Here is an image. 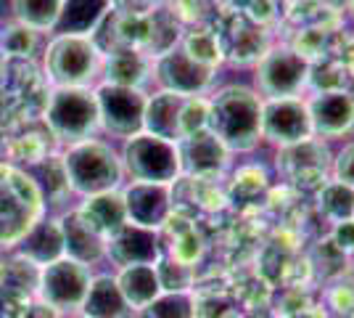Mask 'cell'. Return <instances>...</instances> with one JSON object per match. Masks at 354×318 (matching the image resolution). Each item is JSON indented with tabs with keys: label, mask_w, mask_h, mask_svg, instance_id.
Wrapping results in <instances>:
<instances>
[{
	"label": "cell",
	"mask_w": 354,
	"mask_h": 318,
	"mask_svg": "<svg viewBox=\"0 0 354 318\" xmlns=\"http://www.w3.org/2000/svg\"><path fill=\"white\" fill-rule=\"evenodd\" d=\"M209 130L230 154H251L262 146V96L251 82H225L212 88Z\"/></svg>",
	"instance_id": "1"
},
{
	"label": "cell",
	"mask_w": 354,
	"mask_h": 318,
	"mask_svg": "<svg viewBox=\"0 0 354 318\" xmlns=\"http://www.w3.org/2000/svg\"><path fill=\"white\" fill-rule=\"evenodd\" d=\"M61 170H64L66 188L80 194L82 199L106 194V191H119L122 178H124L119 152L111 143L98 141V138L72 143L64 152Z\"/></svg>",
	"instance_id": "2"
},
{
	"label": "cell",
	"mask_w": 354,
	"mask_h": 318,
	"mask_svg": "<svg viewBox=\"0 0 354 318\" xmlns=\"http://www.w3.org/2000/svg\"><path fill=\"white\" fill-rule=\"evenodd\" d=\"M312 64L291 43H272L254 61L251 88L262 98H299L310 91Z\"/></svg>",
	"instance_id": "3"
},
{
	"label": "cell",
	"mask_w": 354,
	"mask_h": 318,
	"mask_svg": "<svg viewBox=\"0 0 354 318\" xmlns=\"http://www.w3.org/2000/svg\"><path fill=\"white\" fill-rule=\"evenodd\" d=\"M101 48L82 35H56L45 51V72L53 88H90L101 77Z\"/></svg>",
	"instance_id": "4"
},
{
	"label": "cell",
	"mask_w": 354,
	"mask_h": 318,
	"mask_svg": "<svg viewBox=\"0 0 354 318\" xmlns=\"http://www.w3.org/2000/svg\"><path fill=\"white\" fill-rule=\"evenodd\" d=\"M122 170L133 183H159L172 186L180 181V152L177 143L164 141L151 133H138L122 143Z\"/></svg>",
	"instance_id": "5"
},
{
	"label": "cell",
	"mask_w": 354,
	"mask_h": 318,
	"mask_svg": "<svg viewBox=\"0 0 354 318\" xmlns=\"http://www.w3.org/2000/svg\"><path fill=\"white\" fill-rule=\"evenodd\" d=\"M45 125L61 143L72 146L80 141L95 138L101 130L98 104L93 88H53L45 109Z\"/></svg>",
	"instance_id": "6"
},
{
	"label": "cell",
	"mask_w": 354,
	"mask_h": 318,
	"mask_svg": "<svg viewBox=\"0 0 354 318\" xmlns=\"http://www.w3.org/2000/svg\"><path fill=\"white\" fill-rule=\"evenodd\" d=\"M95 91V104H98V122L101 130L111 138H127L143 133V114H146V91L138 88H119L101 82Z\"/></svg>",
	"instance_id": "7"
},
{
	"label": "cell",
	"mask_w": 354,
	"mask_h": 318,
	"mask_svg": "<svg viewBox=\"0 0 354 318\" xmlns=\"http://www.w3.org/2000/svg\"><path fill=\"white\" fill-rule=\"evenodd\" d=\"M93 281V273L88 265L74 263L69 258L53 260L40 268L37 276V289H40V300L50 310H80L85 303V294Z\"/></svg>",
	"instance_id": "8"
},
{
	"label": "cell",
	"mask_w": 354,
	"mask_h": 318,
	"mask_svg": "<svg viewBox=\"0 0 354 318\" xmlns=\"http://www.w3.org/2000/svg\"><path fill=\"white\" fill-rule=\"evenodd\" d=\"M312 136L323 143H344L354 136V93L349 88L307 93Z\"/></svg>",
	"instance_id": "9"
},
{
	"label": "cell",
	"mask_w": 354,
	"mask_h": 318,
	"mask_svg": "<svg viewBox=\"0 0 354 318\" xmlns=\"http://www.w3.org/2000/svg\"><path fill=\"white\" fill-rule=\"evenodd\" d=\"M151 80L159 85V91L175 93L183 98H193V96H209L212 93L217 72L201 67L198 61H193L183 48L177 46L169 53L153 59Z\"/></svg>",
	"instance_id": "10"
},
{
	"label": "cell",
	"mask_w": 354,
	"mask_h": 318,
	"mask_svg": "<svg viewBox=\"0 0 354 318\" xmlns=\"http://www.w3.org/2000/svg\"><path fill=\"white\" fill-rule=\"evenodd\" d=\"M312 122L307 98H262V143L272 149H286L310 141Z\"/></svg>",
	"instance_id": "11"
},
{
	"label": "cell",
	"mask_w": 354,
	"mask_h": 318,
	"mask_svg": "<svg viewBox=\"0 0 354 318\" xmlns=\"http://www.w3.org/2000/svg\"><path fill=\"white\" fill-rule=\"evenodd\" d=\"M122 199H124V210H127V223L148 228V231L164 228V223L175 212L172 186L130 181L122 188Z\"/></svg>",
	"instance_id": "12"
},
{
	"label": "cell",
	"mask_w": 354,
	"mask_h": 318,
	"mask_svg": "<svg viewBox=\"0 0 354 318\" xmlns=\"http://www.w3.org/2000/svg\"><path fill=\"white\" fill-rule=\"evenodd\" d=\"M177 152H180L183 175H191L196 181H217L230 167V157H233L230 149L212 130L183 138L177 143Z\"/></svg>",
	"instance_id": "13"
},
{
	"label": "cell",
	"mask_w": 354,
	"mask_h": 318,
	"mask_svg": "<svg viewBox=\"0 0 354 318\" xmlns=\"http://www.w3.org/2000/svg\"><path fill=\"white\" fill-rule=\"evenodd\" d=\"M278 154V173H283L288 181H315L317 186L325 178V173L330 175V146L310 138V141H301L294 146H286V149H275Z\"/></svg>",
	"instance_id": "14"
},
{
	"label": "cell",
	"mask_w": 354,
	"mask_h": 318,
	"mask_svg": "<svg viewBox=\"0 0 354 318\" xmlns=\"http://www.w3.org/2000/svg\"><path fill=\"white\" fill-rule=\"evenodd\" d=\"M106 258L117 268H130V265H156L162 258V242L156 231L133 226L127 223L119 228L117 233L106 242Z\"/></svg>",
	"instance_id": "15"
},
{
	"label": "cell",
	"mask_w": 354,
	"mask_h": 318,
	"mask_svg": "<svg viewBox=\"0 0 354 318\" xmlns=\"http://www.w3.org/2000/svg\"><path fill=\"white\" fill-rule=\"evenodd\" d=\"M151 67H153V59H148L140 48L119 46L114 51L104 53L101 77H104V82H109V85L143 91V85L151 80Z\"/></svg>",
	"instance_id": "16"
},
{
	"label": "cell",
	"mask_w": 354,
	"mask_h": 318,
	"mask_svg": "<svg viewBox=\"0 0 354 318\" xmlns=\"http://www.w3.org/2000/svg\"><path fill=\"white\" fill-rule=\"evenodd\" d=\"M77 215H80L104 242H109L119 228L127 226V210H124L122 188H119V191L95 194V197H85V202L77 207Z\"/></svg>",
	"instance_id": "17"
},
{
	"label": "cell",
	"mask_w": 354,
	"mask_h": 318,
	"mask_svg": "<svg viewBox=\"0 0 354 318\" xmlns=\"http://www.w3.org/2000/svg\"><path fill=\"white\" fill-rule=\"evenodd\" d=\"M183 106H185V98L175 96V93L156 91L153 96H148L146 114H143V133L177 143L183 138V130H180Z\"/></svg>",
	"instance_id": "18"
},
{
	"label": "cell",
	"mask_w": 354,
	"mask_h": 318,
	"mask_svg": "<svg viewBox=\"0 0 354 318\" xmlns=\"http://www.w3.org/2000/svg\"><path fill=\"white\" fill-rule=\"evenodd\" d=\"M59 223L61 233H64V258L82 263L88 268L106 258V242L77 215V210L64 215Z\"/></svg>",
	"instance_id": "19"
},
{
	"label": "cell",
	"mask_w": 354,
	"mask_h": 318,
	"mask_svg": "<svg viewBox=\"0 0 354 318\" xmlns=\"http://www.w3.org/2000/svg\"><path fill=\"white\" fill-rule=\"evenodd\" d=\"M111 0H64L56 21V35H82L93 37L104 19L111 14Z\"/></svg>",
	"instance_id": "20"
},
{
	"label": "cell",
	"mask_w": 354,
	"mask_h": 318,
	"mask_svg": "<svg viewBox=\"0 0 354 318\" xmlns=\"http://www.w3.org/2000/svg\"><path fill=\"white\" fill-rule=\"evenodd\" d=\"M85 318H135L133 308L122 297L114 276H93L85 303L80 308Z\"/></svg>",
	"instance_id": "21"
},
{
	"label": "cell",
	"mask_w": 354,
	"mask_h": 318,
	"mask_svg": "<svg viewBox=\"0 0 354 318\" xmlns=\"http://www.w3.org/2000/svg\"><path fill=\"white\" fill-rule=\"evenodd\" d=\"M21 258L30 260L32 265L43 268L53 260L64 258V233H61L59 220H40L21 236L19 247Z\"/></svg>",
	"instance_id": "22"
},
{
	"label": "cell",
	"mask_w": 354,
	"mask_h": 318,
	"mask_svg": "<svg viewBox=\"0 0 354 318\" xmlns=\"http://www.w3.org/2000/svg\"><path fill=\"white\" fill-rule=\"evenodd\" d=\"M117 287L122 292V297L127 300V305L133 308V313L146 310L148 305L153 303L162 294V284L153 265H130V268H119Z\"/></svg>",
	"instance_id": "23"
},
{
	"label": "cell",
	"mask_w": 354,
	"mask_h": 318,
	"mask_svg": "<svg viewBox=\"0 0 354 318\" xmlns=\"http://www.w3.org/2000/svg\"><path fill=\"white\" fill-rule=\"evenodd\" d=\"M315 202L317 210L328 223H344V220H354V188L344 186V183L328 178L317 186L315 191Z\"/></svg>",
	"instance_id": "24"
},
{
	"label": "cell",
	"mask_w": 354,
	"mask_h": 318,
	"mask_svg": "<svg viewBox=\"0 0 354 318\" xmlns=\"http://www.w3.org/2000/svg\"><path fill=\"white\" fill-rule=\"evenodd\" d=\"M64 0H11V11L19 24L35 32H53Z\"/></svg>",
	"instance_id": "25"
},
{
	"label": "cell",
	"mask_w": 354,
	"mask_h": 318,
	"mask_svg": "<svg viewBox=\"0 0 354 318\" xmlns=\"http://www.w3.org/2000/svg\"><path fill=\"white\" fill-rule=\"evenodd\" d=\"M180 48H183L193 61H198L201 67L214 69V72L220 69L222 61H225V51H222V43H220V37H217V32H209V30L188 32V35H183Z\"/></svg>",
	"instance_id": "26"
},
{
	"label": "cell",
	"mask_w": 354,
	"mask_h": 318,
	"mask_svg": "<svg viewBox=\"0 0 354 318\" xmlns=\"http://www.w3.org/2000/svg\"><path fill=\"white\" fill-rule=\"evenodd\" d=\"M183 226L175 228V236H172V247H169V258L177 263H185V265H196L201 255H204V239L198 233L196 223L188 220H180Z\"/></svg>",
	"instance_id": "27"
},
{
	"label": "cell",
	"mask_w": 354,
	"mask_h": 318,
	"mask_svg": "<svg viewBox=\"0 0 354 318\" xmlns=\"http://www.w3.org/2000/svg\"><path fill=\"white\" fill-rule=\"evenodd\" d=\"M140 318H196L193 316V294L191 292H162Z\"/></svg>",
	"instance_id": "28"
},
{
	"label": "cell",
	"mask_w": 354,
	"mask_h": 318,
	"mask_svg": "<svg viewBox=\"0 0 354 318\" xmlns=\"http://www.w3.org/2000/svg\"><path fill=\"white\" fill-rule=\"evenodd\" d=\"M156 276H159V284L162 292H191L196 284V271L185 263H177L169 255H162L156 260Z\"/></svg>",
	"instance_id": "29"
},
{
	"label": "cell",
	"mask_w": 354,
	"mask_h": 318,
	"mask_svg": "<svg viewBox=\"0 0 354 318\" xmlns=\"http://www.w3.org/2000/svg\"><path fill=\"white\" fill-rule=\"evenodd\" d=\"M180 130H183V138H191V136H196V133L209 130V96L185 98ZM183 138H180V141H183ZM180 141H177V143H180Z\"/></svg>",
	"instance_id": "30"
},
{
	"label": "cell",
	"mask_w": 354,
	"mask_h": 318,
	"mask_svg": "<svg viewBox=\"0 0 354 318\" xmlns=\"http://www.w3.org/2000/svg\"><path fill=\"white\" fill-rule=\"evenodd\" d=\"M270 178L267 175H259V167L257 165H246L236 173V178L230 183V199H246V197H257L259 191H267L270 186Z\"/></svg>",
	"instance_id": "31"
},
{
	"label": "cell",
	"mask_w": 354,
	"mask_h": 318,
	"mask_svg": "<svg viewBox=\"0 0 354 318\" xmlns=\"http://www.w3.org/2000/svg\"><path fill=\"white\" fill-rule=\"evenodd\" d=\"M0 46H3L6 53H11V56H32L35 48H37V32L16 21L14 27H8V30L3 32Z\"/></svg>",
	"instance_id": "32"
},
{
	"label": "cell",
	"mask_w": 354,
	"mask_h": 318,
	"mask_svg": "<svg viewBox=\"0 0 354 318\" xmlns=\"http://www.w3.org/2000/svg\"><path fill=\"white\" fill-rule=\"evenodd\" d=\"M330 178L354 188V138H346L333 152V157H330Z\"/></svg>",
	"instance_id": "33"
},
{
	"label": "cell",
	"mask_w": 354,
	"mask_h": 318,
	"mask_svg": "<svg viewBox=\"0 0 354 318\" xmlns=\"http://www.w3.org/2000/svg\"><path fill=\"white\" fill-rule=\"evenodd\" d=\"M328 300H330V308L344 318H354V281H339L336 287L330 289V294H328Z\"/></svg>",
	"instance_id": "34"
},
{
	"label": "cell",
	"mask_w": 354,
	"mask_h": 318,
	"mask_svg": "<svg viewBox=\"0 0 354 318\" xmlns=\"http://www.w3.org/2000/svg\"><path fill=\"white\" fill-rule=\"evenodd\" d=\"M330 242L339 247L344 255H354V220H344L330 228Z\"/></svg>",
	"instance_id": "35"
},
{
	"label": "cell",
	"mask_w": 354,
	"mask_h": 318,
	"mask_svg": "<svg viewBox=\"0 0 354 318\" xmlns=\"http://www.w3.org/2000/svg\"><path fill=\"white\" fill-rule=\"evenodd\" d=\"M281 318H325V310H323V308H317V305H310L307 310H299V313H288V316H281Z\"/></svg>",
	"instance_id": "36"
},
{
	"label": "cell",
	"mask_w": 354,
	"mask_h": 318,
	"mask_svg": "<svg viewBox=\"0 0 354 318\" xmlns=\"http://www.w3.org/2000/svg\"><path fill=\"white\" fill-rule=\"evenodd\" d=\"M74 318H85V316H82V313H80V316H74Z\"/></svg>",
	"instance_id": "37"
}]
</instances>
